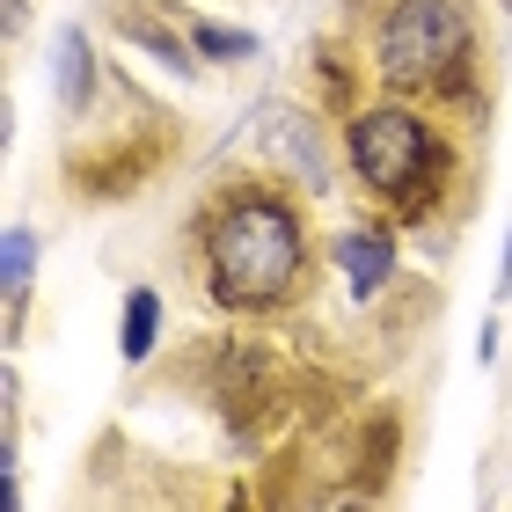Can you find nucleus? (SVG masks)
<instances>
[{
  "instance_id": "2",
  "label": "nucleus",
  "mask_w": 512,
  "mask_h": 512,
  "mask_svg": "<svg viewBox=\"0 0 512 512\" xmlns=\"http://www.w3.org/2000/svg\"><path fill=\"white\" fill-rule=\"evenodd\" d=\"M359 59L381 96L432 103L447 118H483L491 103V37L469 0H359Z\"/></svg>"
},
{
  "instance_id": "6",
  "label": "nucleus",
  "mask_w": 512,
  "mask_h": 512,
  "mask_svg": "<svg viewBox=\"0 0 512 512\" xmlns=\"http://www.w3.org/2000/svg\"><path fill=\"white\" fill-rule=\"evenodd\" d=\"M30 271H37V235H30V227H8V235H0V293H8V322L22 315Z\"/></svg>"
},
{
  "instance_id": "3",
  "label": "nucleus",
  "mask_w": 512,
  "mask_h": 512,
  "mask_svg": "<svg viewBox=\"0 0 512 512\" xmlns=\"http://www.w3.org/2000/svg\"><path fill=\"white\" fill-rule=\"evenodd\" d=\"M344 161H352V191L388 227H432L461 191V147L447 132V110L410 96L359 103L344 118Z\"/></svg>"
},
{
  "instance_id": "4",
  "label": "nucleus",
  "mask_w": 512,
  "mask_h": 512,
  "mask_svg": "<svg viewBox=\"0 0 512 512\" xmlns=\"http://www.w3.org/2000/svg\"><path fill=\"white\" fill-rule=\"evenodd\" d=\"M337 264H344L352 300H374L395 278V235H388V227H344V235H337Z\"/></svg>"
},
{
  "instance_id": "8",
  "label": "nucleus",
  "mask_w": 512,
  "mask_h": 512,
  "mask_svg": "<svg viewBox=\"0 0 512 512\" xmlns=\"http://www.w3.org/2000/svg\"><path fill=\"white\" fill-rule=\"evenodd\" d=\"M191 44H198L205 59H227V66H235V59H256V37H249V30H220V22H191Z\"/></svg>"
},
{
  "instance_id": "5",
  "label": "nucleus",
  "mask_w": 512,
  "mask_h": 512,
  "mask_svg": "<svg viewBox=\"0 0 512 512\" xmlns=\"http://www.w3.org/2000/svg\"><path fill=\"white\" fill-rule=\"evenodd\" d=\"M59 110L66 118H88V103H96V52H88V37L81 30H59Z\"/></svg>"
},
{
  "instance_id": "9",
  "label": "nucleus",
  "mask_w": 512,
  "mask_h": 512,
  "mask_svg": "<svg viewBox=\"0 0 512 512\" xmlns=\"http://www.w3.org/2000/svg\"><path fill=\"white\" fill-rule=\"evenodd\" d=\"M498 300H512V235H505V256H498Z\"/></svg>"
},
{
  "instance_id": "7",
  "label": "nucleus",
  "mask_w": 512,
  "mask_h": 512,
  "mask_svg": "<svg viewBox=\"0 0 512 512\" xmlns=\"http://www.w3.org/2000/svg\"><path fill=\"white\" fill-rule=\"evenodd\" d=\"M154 337H161V293L154 286H132V300H125V337H118V352L139 366L154 352Z\"/></svg>"
},
{
  "instance_id": "1",
  "label": "nucleus",
  "mask_w": 512,
  "mask_h": 512,
  "mask_svg": "<svg viewBox=\"0 0 512 512\" xmlns=\"http://www.w3.org/2000/svg\"><path fill=\"white\" fill-rule=\"evenodd\" d=\"M198 286L227 315H286L315 286V227L293 183L235 176L191 220Z\"/></svg>"
}]
</instances>
